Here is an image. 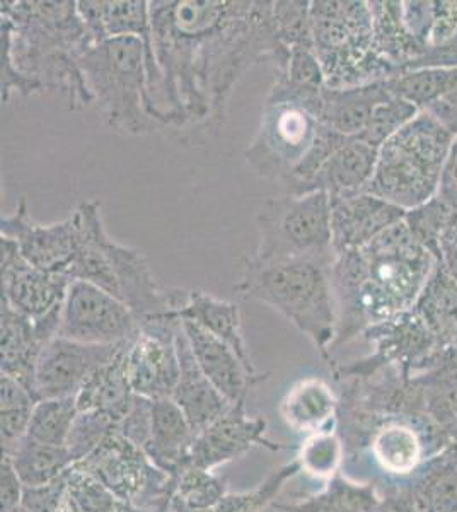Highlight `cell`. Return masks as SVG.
<instances>
[{"mask_svg":"<svg viewBox=\"0 0 457 512\" xmlns=\"http://www.w3.org/2000/svg\"><path fill=\"white\" fill-rule=\"evenodd\" d=\"M152 47L171 130L197 142L226 122L232 91L253 65L284 74L289 48L275 36L268 0H154Z\"/></svg>","mask_w":457,"mask_h":512,"instance_id":"obj_1","label":"cell"},{"mask_svg":"<svg viewBox=\"0 0 457 512\" xmlns=\"http://www.w3.org/2000/svg\"><path fill=\"white\" fill-rule=\"evenodd\" d=\"M96 45L77 11V2H0L2 103L12 93L29 98L52 91L67 98L69 110L94 103L81 60Z\"/></svg>","mask_w":457,"mask_h":512,"instance_id":"obj_2","label":"cell"},{"mask_svg":"<svg viewBox=\"0 0 457 512\" xmlns=\"http://www.w3.org/2000/svg\"><path fill=\"white\" fill-rule=\"evenodd\" d=\"M437 263V256L418 243L405 219L362 250L336 256L331 268L338 309L333 349L415 308Z\"/></svg>","mask_w":457,"mask_h":512,"instance_id":"obj_3","label":"cell"},{"mask_svg":"<svg viewBox=\"0 0 457 512\" xmlns=\"http://www.w3.org/2000/svg\"><path fill=\"white\" fill-rule=\"evenodd\" d=\"M81 70L111 128L140 137L168 127L171 113L152 41H99L82 57Z\"/></svg>","mask_w":457,"mask_h":512,"instance_id":"obj_4","label":"cell"},{"mask_svg":"<svg viewBox=\"0 0 457 512\" xmlns=\"http://www.w3.org/2000/svg\"><path fill=\"white\" fill-rule=\"evenodd\" d=\"M335 258L258 260L251 255L244 258L243 275L234 291L243 299L260 301L277 309L313 342L324 361L330 364L338 330L331 279Z\"/></svg>","mask_w":457,"mask_h":512,"instance_id":"obj_5","label":"cell"},{"mask_svg":"<svg viewBox=\"0 0 457 512\" xmlns=\"http://www.w3.org/2000/svg\"><path fill=\"white\" fill-rule=\"evenodd\" d=\"M72 214L77 222V251L69 270L70 279L86 280L110 292L127 304L140 321L180 308L185 291L159 286L144 255L111 238L98 200L82 202Z\"/></svg>","mask_w":457,"mask_h":512,"instance_id":"obj_6","label":"cell"},{"mask_svg":"<svg viewBox=\"0 0 457 512\" xmlns=\"http://www.w3.org/2000/svg\"><path fill=\"white\" fill-rule=\"evenodd\" d=\"M456 137L429 111H420L379 149L376 173L365 193L405 212L439 195Z\"/></svg>","mask_w":457,"mask_h":512,"instance_id":"obj_7","label":"cell"},{"mask_svg":"<svg viewBox=\"0 0 457 512\" xmlns=\"http://www.w3.org/2000/svg\"><path fill=\"white\" fill-rule=\"evenodd\" d=\"M311 28L326 88H355L398 74L377 50L369 2L314 0Z\"/></svg>","mask_w":457,"mask_h":512,"instance_id":"obj_8","label":"cell"},{"mask_svg":"<svg viewBox=\"0 0 457 512\" xmlns=\"http://www.w3.org/2000/svg\"><path fill=\"white\" fill-rule=\"evenodd\" d=\"M258 260L335 258L331 246V198L328 193H285L268 197L258 210Z\"/></svg>","mask_w":457,"mask_h":512,"instance_id":"obj_9","label":"cell"},{"mask_svg":"<svg viewBox=\"0 0 457 512\" xmlns=\"http://www.w3.org/2000/svg\"><path fill=\"white\" fill-rule=\"evenodd\" d=\"M76 466L128 504L151 512L171 509L176 478L157 468L137 444L118 431L111 432Z\"/></svg>","mask_w":457,"mask_h":512,"instance_id":"obj_10","label":"cell"},{"mask_svg":"<svg viewBox=\"0 0 457 512\" xmlns=\"http://www.w3.org/2000/svg\"><path fill=\"white\" fill-rule=\"evenodd\" d=\"M319 125L304 106L267 98L260 127L244 152L246 161L261 178L287 183L311 151Z\"/></svg>","mask_w":457,"mask_h":512,"instance_id":"obj_11","label":"cell"},{"mask_svg":"<svg viewBox=\"0 0 457 512\" xmlns=\"http://www.w3.org/2000/svg\"><path fill=\"white\" fill-rule=\"evenodd\" d=\"M140 332V318L127 304L86 280H72L58 337L93 345L125 344Z\"/></svg>","mask_w":457,"mask_h":512,"instance_id":"obj_12","label":"cell"},{"mask_svg":"<svg viewBox=\"0 0 457 512\" xmlns=\"http://www.w3.org/2000/svg\"><path fill=\"white\" fill-rule=\"evenodd\" d=\"M181 320L168 315L140 321V332L128 344L125 369L135 395L147 400L171 398L180 379L176 330Z\"/></svg>","mask_w":457,"mask_h":512,"instance_id":"obj_13","label":"cell"},{"mask_svg":"<svg viewBox=\"0 0 457 512\" xmlns=\"http://www.w3.org/2000/svg\"><path fill=\"white\" fill-rule=\"evenodd\" d=\"M2 301L29 320L41 321L62 313L69 275L52 274L24 260L16 241L0 236Z\"/></svg>","mask_w":457,"mask_h":512,"instance_id":"obj_14","label":"cell"},{"mask_svg":"<svg viewBox=\"0 0 457 512\" xmlns=\"http://www.w3.org/2000/svg\"><path fill=\"white\" fill-rule=\"evenodd\" d=\"M93 345L57 337L41 352L35 373V393L45 398H76L89 376L115 359L127 345Z\"/></svg>","mask_w":457,"mask_h":512,"instance_id":"obj_15","label":"cell"},{"mask_svg":"<svg viewBox=\"0 0 457 512\" xmlns=\"http://www.w3.org/2000/svg\"><path fill=\"white\" fill-rule=\"evenodd\" d=\"M0 236L16 241L21 255L33 267L69 275L77 251V222L74 214L48 226L29 217L26 197L19 198L11 216L0 219Z\"/></svg>","mask_w":457,"mask_h":512,"instance_id":"obj_16","label":"cell"},{"mask_svg":"<svg viewBox=\"0 0 457 512\" xmlns=\"http://www.w3.org/2000/svg\"><path fill=\"white\" fill-rule=\"evenodd\" d=\"M267 427V419L246 414V403L232 405L226 414L198 434L191 449V465L215 470L217 466L238 460L251 449H289L287 444L272 441L267 436Z\"/></svg>","mask_w":457,"mask_h":512,"instance_id":"obj_17","label":"cell"},{"mask_svg":"<svg viewBox=\"0 0 457 512\" xmlns=\"http://www.w3.org/2000/svg\"><path fill=\"white\" fill-rule=\"evenodd\" d=\"M405 216V210L371 193L331 198V246L335 256L362 250Z\"/></svg>","mask_w":457,"mask_h":512,"instance_id":"obj_18","label":"cell"},{"mask_svg":"<svg viewBox=\"0 0 457 512\" xmlns=\"http://www.w3.org/2000/svg\"><path fill=\"white\" fill-rule=\"evenodd\" d=\"M181 325L198 367L231 405L246 403L251 388L261 381H267L268 373L253 376L239 355L219 338L191 321H181Z\"/></svg>","mask_w":457,"mask_h":512,"instance_id":"obj_19","label":"cell"},{"mask_svg":"<svg viewBox=\"0 0 457 512\" xmlns=\"http://www.w3.org/2000/svg\"><path fill=\"white\" fill-rule=\"evenodd\" d=\"M379 149L367 144L359 137L345 142L324 161L318 173L297 188L294 195L323 192L330 198L350 197L364 193L376 173Z\"/></svg>","mask_w":457,"mask_h":512,"instance_id":"obj_20","label":"cell"},{"mask_svg":"<svg viewBox=\"0 0 457 512\" xmlns=\"http://www.w3.org/2000/svg\"><path fill=\"white\" fill-rule=\"evenodd\" d=\"M176 349L180 357V379L174 390V403L181 408L193 431L200 434L215 420L220 419L232 407L209 378L202 373L191 352L190 342L186 338L183 325L176 330Z\"/></svg>","mask_w":457,"mask_h":512,"instance_id":"obj_21","label":"cell"},{"mask_svg":"<svg viewBox=\"0 0 457 512\" xmlns=\"http://www.w3.org/2000/svg\"><path fill=\"white\" fill-rule=\"evenodd\" d=\"M197 436L173 398L152 400L151 436L144 453L157 468L178 477L191 465V449Z\"/></svg>","mask_w":457,"mask_h":512,"instance_id":"obj_22","label":"cell"},{"mask_svg":"<svg viewBox=\"0 0 457 512\" xmlns=\"http://www.w3.org/2000/svg\"><path fill=\"white\" fill-rule=\"evenodd\" d=\"M171 315L181 321H191L203 328L205 332L222 340L239 355V359L243 361L249 373L260 376L249 354L248 344L244 340L238 304L195 289V291H186L185 301L176 311H171Z\"/></svg>","mask_w":457,"mask_h":512,"instance_id":"obj_23","label":"cell"},{"mask_svg":"<svg viewBox=\"0 0 457 512\" xmlns=\"http://www.w3.org/2000/svg\"><path fill=\"white\" fill-rule=\"evenodd\" d=\"M47 344L35 321L14 311L4 301L0 303V373L18 379L35 393L36 364Z\"/></svg>","mask_w":457,"mask_h":512,"instance_id":"obj_24","label":"cell"},{"mask_svg":"<svg viewBox=\"0 0 457 512\" xmlns=\"http://www.w3.org/2000/svg\"><path fill=\"white\" fill-rule=\"evenodd\" d=\"M278 410L292 431L311 436L336 429L340 400L324 379L304 378L285 393Z\"/></svg>","mask_w":457,"mask_h":512,"instance_id":"obj_25","label":"cell"},{"mask_svg":"<svg viewBox=\"0 0 457 512\" xmlns=\"http://www.w3.org/2000/svg\"><path fill=\"white\" fill-rule=\"evenodd\" d=\"M389 94L391 91L386 86V81L355 88H324L319 105V123L331 128L336 134L360 137L369 125L372 111Z\"/></svg>","mask_w":457,"mask_h":512,"instance_id":"obj_26","label":"cell"},{"mask_svg":"<svg viewBox=\"0 0 457 512\" xmlns=\"http://www.w3.org/2000/svg\"><path fill=\"white\" fill-rule=\"evenodd\" d=\"M398 492L415 512H457V443L420 466L410 487Z\"/></svg>","mask_w":457,"mask_h":512,"instance_id":"obj_27","label":"cell"},{"mask_svg":"<svg viewBox=\"0 0 457 512\" xmlns=\"http://www.w3.org/2000/svg\"><path fill=\"white\" fill-rule=\"evenodd\" d=\"M128 344L118 352L115 359H111L108 364L99 367L98 371L89 376L76 395L79 412H99L111 417L116 424H122L137 396L130 386L125 369V352Z\"/></svg>","mask_w":457,"mask_h":512,"instance_id":"obj_28","label":"cell"},{"mask_svg":"<svg viewBox=\"0 0 457 512\" xmlns=\"http://www.w3.org/2000/svg\"><path fill=\"white\" fill-rule=\"evenodd\" d=\"M367 446L381 470L393 477H406L422 466L425 448L417 429L405 420H388L372 432Z\"/></svg>","mask_w":457,"mask_h":512,"instance_id":"obj_29","label":"cell"},{"mask_svg":"<svg viewBox=\"0 0 457 512\" xmlns=\"http://www.w3.org/2000/svg\"><path fill=\"white\" fill-rule=\"evenodd\" d=\"M369 6L374 19L377 50L401 74L408 65L425 55L427 48L418 43L406 28L401 12L403 2H369Z\"/></svg>","mask_w":457,"mask_h":512,"instance_id":"obj_30","label":"cell"},{"mask_svg":"<svg viewBox=\"0 0 457 512\" xmlns=\"http://www.w3.org/2000/svg\"><path fill=\"white\" fill-rule=\"evenodd\" d=\"M382 504V495L371 483H357L343 475L326 482L319 494L294 504H273L277 512H371Z\"/></svg>","mask_w":457,"mask_h":512,"instance_id":"obj_31","label":"cell"},{"mask_svg":"<svg viewBox=\"0 0 457 512\" xmlns=\"http://www.w3.org/2000/svg\"><path fill=\"white\" fill-rule=\"evenodd\" d=\"M413 311L429 326L442 347L452 344L457 332V282L437 263Z\"/></svg>","mask_w":457,"mask_h":512,"instance_id":"obj_32","label":"cell"},{"mask_svg":"<svg viewBox=\"0 0 457 512\" xmlns=\"http://www.w3.org/2000/svg\"><path fill=\"white\" fill-rule=\"evenodd\" d=\"M7 454L16 468L24 487H38L62 477L70 466L76 465L67 446L38 443L29 437Z\"/></svg>","mask_w":457,"mask_h":512,"instance_id":"obj_33","label":"cell"},{"mask_svg":"<svg viewBox=\"0 0 457 512\" xmlns=\"http://www.w3.org/2000/svg\"><path fill=\"white\" fill-rule=\"evenodd\" d=\"M386 86L394 96L406 99L418 110H429L430 106L457 88V67L408 70L388 79Z\"/></svg>","mask_w":457,"mask_h":512,"instance_id":"obj_34","label":"cell"},{"mask_svg":"<svg viewBox=\"0 0 457 512\" xmlns=\"http://www.w3.org/2000/svg\"><path fill=\"white\" fill-rule=\"evenodd\" d=\"M40 398L18 379L2 374L0 378V417H2V453H11L28 436L29 422Z\"/></svg>","mask_w":457,"mask_h":512,"instance_id":"obj_35","label":"cell"},{"mask_svg":"<svg viewBox=\"0 0 457 512\" xmlns=\"http://www.w3.org/2000/svg\"><path fill=\"white\" fill-rule=\"evenodd\" d=\"M64 509L67 512H151L122 501L76 465L67 473Z\"/></svg>","mask_w":457,"mask_h":512,"instance_id":"obj_36","label":"cell"},{"mask_svg":"<svg viewBox=\"0 0 457 512\" xmlns=\"http://www.w3.org/2000/svg\"><path fill=\"white\" fill-rule=\"evenodd\" d=\"M79 408L76 398H45L36 403L28 436L38 443L67 446Z\"/></svg>","mask_w":457,"mask_h":512,"instance_id":"obj_37","label":"cell"},{"mask_svg":"<svg viewBox=\"0 0 457 512\" xmlns=\"http://www.w3.org/2000/svg\"><path fill=\"white\" fill-rule=\"evenodd\" d=\"M227 494L229 492L226 478L215 475L214 470L190 465L176 477L171 507L181 506L195 511H209L219 506Z\"/></svg>","mask_w":457,"mask_h":512,"instance_id":"obj_38","label":"cell"},{"mask_svg":"<svg viewBox=\"0 0 457 512\" xmlns=\"http://www.w3.org/2000/svg\"><path fill=\"white\" fill-rule=\"evenodd\" d=\"M345 444L336 429L316 432L307 436L306 441L299 446V456L296 460L301 465V472L309 477L330 482L331 478L340 473Z\"/></svg>","mask_w":457,"mask_h":512,"instance_id":"obj_39","label":"cell"},{"mask_svg":"<svg viewBox=\"0 0 457 512\" xmlns=\"http://www.w3.org/2000/svg\"><path fill=\"white\" fill-rule=\"evenodd\" d=\"M301 473L299 461L292 460L290 463L278 466L268 475L255 489L246 492L229 494L215 507V512H265L268 507L273 506L280 490L284 489L285 483L297 477Z\"/></svg>","mask_w":457,"mask_h":512,"instance_id":"obj_40","label":"cell"},{"mask_svg":"<svg viewBox=\"0 0 457 512\" xmlns=\"http://www.w3.org/2000/svg\"><path fill=\"white\" fill-rule=\"evenodd\" d=\"M273 28L277 40L285 48H314L311 28V2L309 0H287L273 2Z\"/></svg>","mask_w":457,"mask_h":512,"instance_id":"obj_41","label":"cell"},{"mask_svg":"<svg viewBox=\"0 0 457 512\" xmlns=\"http://www.w3.org/2000/svg\"><path fill=\"white\" fill-rule=\"evenodd\" d=\"M420 111L422 110H418L417 106L411 105L406 99L391 93L372 111L369 125L359 139L381 149L394 134H398L401 128L417 117Z\"/></svg>","mask_w":457,"mask_h":512,"instance_id":"obj_42","label":"cell"},{"mask_svg":"<svg viewBox=\"0 0 457 512\" xmlns=\"http://www.w3.org/2000/svg\"><path fill=\"white\" fill-rule=\"evenodd\" d=\"M115 431H118V424L108 415L99 412H79L67 441V449L72 454L74 463H79L93 453L94 449Z\"/></svg>","mask_w":457,"mask_h":512,"instance_id":"obj_43","label":"cell"},{"mask_svg":"<svg viewBox=\"0 0 457 512\" xmlns=\"http://www.w3.org/2000/svg\"><path fill=\"white\" fill-rule=\"evenodd\" d=\"M277 77H284L290 84H296V86H302V88H326L323 67H321V62H319L314 48H290L287 69H285L284 74H277Z\"/></svg>","mask_w":457,"mask_h":512,"instance_id":"obj_44","label":"cell"},{"mask_svg":"<svg viewBox=\"0 0 457 512\" xmlns=\"http://www.w3.org/2000/svg\"><path fill=\"white\" fill-rule=\"evenodd\" d=\"M69 470L62 477L53 480V482L38 485V487H24L21 504L29 512L62 511L64 509L65 494H67V473H69Z\"/></svg>","mask_w":457,"mask_h":512,"instance_id":"obj_45","label":"cell"},{"mask_svg":"<svg viewBox=\"0 0 457 512\" xmlns=\"http://www.w3.org/2000/svg\"><path fill=\"white\" fill-rule=\"evenodd\" d=\"M151 422L152 400L135 396V402L130 408V412L122 420V424L118 425V432L144 451V446L151 436Z\"/></svg>","mask_w":457,"mask_h":512,"instance_id":"obj_46","label":"cell"},{"mask_svg":"<svg viewBox=\"0 0 457 512\" xmlns=\"http://www.w3.org/2000/svg\"><path fill=\"white\" fill-rule=\"evenodd\" d=\"M457 33V2H434V24L430 31V48L444 45Z\"/></svg>","mask_w":457,"mask_h":512,"instance_id":"obj_47","label":"cell"},{"mask_svg":"<svg viewBox=\"0 0 457 512\" xmlns=\"http://www.w3.org/2000/svg\"><path fill=\"white\" fill-rule=\"evenodd\" d=\"M24 485L19 478L11 458L2 454V473H0V504L2 511L18 507L23 501Z\"/></svg>","mask_w":457,"mask_h":512,"instance_id":"obj_48","label":"cell"},{"mask_svg":"<svg viewBox=\"0 0 457 512\" xmlns=\"http://www.w3.org/2000/svg\"><path fill=\"white\" fill-rule=\"evenodd\" d=\"M432 67H442V69H456L457 67V33L451 40L439 45V47L429 48L425 55L415 60L413 64L408 65L403 72L408 70L432 69Z\"/></svg>","mask_w":457,"mask_h":512,"instance_id":"obj_49","label":"cell"},{"mask_svg":"<svg viewBox=\"0 0 457 512\" xmlns=\"http://www.w3.org/2000/svg\"><path fill=\"white\" fill-rule=\"evenodd\" d=\"M425 111H429L432 117L437 118L454 137H457V88Z\"/></svg>","mask_w":457,"mask_h":512,"instance_id":"obj_50","label":"cell"},{"mask_svg":"<svg viewBox=\"0 0 457 512\" xmlns=\"http://www.w3.org/2000/svg\"><path fill=\"white\" fill-rule=\"evenodd\" d=\"M444 180L452 181L457 187V137L454 140V146H452L451 158H449V163H447Z\"/></svg>","mask_w":457,"mask_h":512,"instance_id":"obj_51","label":"cell"},{"mask_svg":"<svg viewBox=\"0 0 457 512\" xmlns=\"http://www.w3.org/2000/svg\"><path fill=\"white\" fill-rule=\"evenodd\" d=\"M174 512H215V509H209V511H195V509H186V507L173 506L171 507Z\"/></svg>","mask_w":457,"mask_h":512,"instance_id":"obj_52","label":"cell"},{"mask_svg":"<svg viewBox=\"0 0 457 512\" xmlns=\"http://www.w3.org/2000/svg\"><path fill=\"white\" fill-rule=\"evenodd\" d=\"M371 512H396L394 511L393 507H389L386 502L382 501L381 506L377 507V509H374V511Z\"/></svg>","mask_w":457,"mask_h":512,"instance_id":"obj_53","label":"cell"},{"mask_svg":"<svg viewBox=\"0 0 457 512\" xmlns=\"http://www.w3.org/2000/svg\"><path fill=\"white\" fill-rule=\"evenodd\" d=\"M2 512H29L26 507L23 506V504H19L18 507H12V509H9V511H2Z\"/></svg>","mask_w":457,"mask_h":512,"instance_id":"obj_54","label":"cell"},{"mask_svg":"<svg viewBox=\"0 0 457 512\" xmlns=\"http://www.w3.org/2000/svg\"><path fill=\"white\" fill-rule=\"evenodd\" d=\"M60 512H67V511H65V509H62V511H60Z\"/></svg>","mask_w":457,"mask_h":512,"instance_id":"obj_55","label":"cell"}]
</instances>
